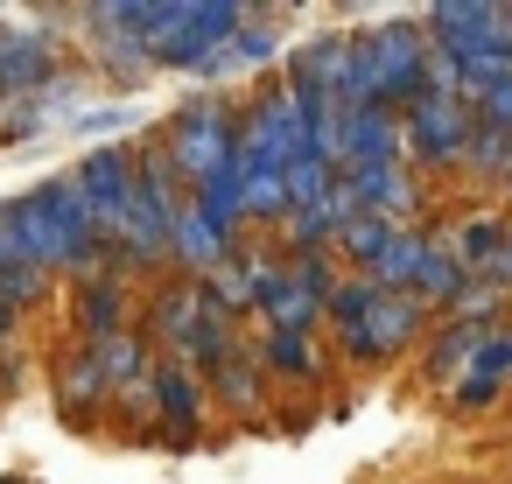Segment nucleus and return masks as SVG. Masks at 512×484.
<instances>
[{
	"instance_id": "nucleus-1",
	"label": "nucleus",
	"mask_w": 512,
	"mask_h": 484,
	"mask_svg": "<svg viewBox=\"0 0 512 484\" xmlns=\"http://www.w3.org/2000/svg\"><path fill=\"white\" fill-rule=\"evenodd\" d=\"M0 253H8V267H43L64 281L106 274V232H99L92 197L78 190L71 169H57L36 190L0 204Z\"/></svg>"
},
{
	"instance_id": "nucleus-2",
	"label": "nucleus",
	"mask_w": 512,
	"mask_h": 484,
	"mask_svg": "<svg viewBox=\"0 0 512 484\" xmlns=\"http://www.w3.org/2000/svg\"><path fill=\"white\" fill-rule=\"evenodd\" d=\"M435 85V43L421 22L407 15H386L372 29H358V64H351V85H344V113H365V106H386V113H407L421 92Z\"/></svg>"
},
{
	"instance_id": "nucleus-3",
	"label": "nucleus",
	"mask_w": 512,
	"mask_h": 484,
	"mask_svg": "<svg viewBox=\"0 0 512 484\" xmlns=\"http://www.w3.org/2000/svg\"><path fill=\"white\" fill-rule=\"evenodd\" d=\"M239 127H246V99H232V92H190V99L169 106V120H162L155 141L176 162V176L190 183V197L211 190L239 162Z\"/></svg>"
},
{
	"instance_id": "nucleus-4",
	"label": "nucleus",
	"mask_w": 512,
	"mask_h": 484,
	"mask_svg": "<svg viewBox=\"0 0 512 484\" xmlns=\"http://www.w3.org/2000/svg\"><path fill=\"white\" fill-rule=\"evenodd\" d=\"M246 15H253L246 0H148V57H155V71L204 78L232 50Z\"/></svg>"
},
{
	"instance_id": "nucleus-5",
	"label": "nucleus",
	"mask_w": 512,
	"mask_h": 484,
	"mask_svg": "<svg viewBox=\"0 0 512 484\" xmlns=\"http://www.w3.org/2000/svg\"><path fill=\"white\" fill-rule=\"evenodd\" d=\"M78 43L85 57L99 64V78H113L120 92L148 85L155 78V57H148V0H99V8H78Z\"/></svg>"
},
{
	"instance_id": "nucleus-6",
	"label": "nucleus",
	"mask_w": 512,
	"mask_h": 484,
	"mask_svg": "<svg viewBox=\"0 0 512 484\" xmlns=\"http://www.w3.org/2000/svg\"><path fill=\"white\" fill-rule=\"evenodd\" d=\"M64 57H71L64 15H36V22H22V29L0 15V106L50 92V85L64 78Z\"/></svg>"
},
{
	"instance_id": "nucleus-7",
	"label": "nucleus",
	"mask_w": 512,
	"mask_h": 484,
	"mask_svg": "<svg viewBox=\"0 0 512 484\" xmlns=\"http://www.w3.org/2000/svg\"><path fill=\"white\" fill-rule=\"evenodd\" d=\"M400 127H407V162H414V169H456V162H470L477 113H470L463 92L428 85V92L400 113Z\"/></svg>"
},
{
	"instance_id": "nucleus-8",
	"label": "nucleus",
	"mask_w": 512,
	"mask_h": 484,
	"mask_svg": "<svg viewBox=\"0 0 512 484\" xmlns=\"http://www.w3.org/2000/svg\"><path fill=\"white\" fill-rule=\"evenodd\" d=\"M71 176L92 197V218H99V232L113 246L120 225H127V211H134V190H141V141H99V148H85L71 162Z\"/></svg>"
},
{
	"instance_id": "nucleus-9",
	"label": "nucleus",
	"mask_w": 512,
	"mask_h": 484,
	"mask_svg": "<svg viewBox=\"0 0 512 484\" xmlns=\"http://www.w3.org/2000/svg\"><path fill=\"white\" fill-rule=\"evenodd\" d=\"M421 29H428V43H435V57H442L449 71L470 64V57L512 50V36H505V8H491V0H435V8L421 15Z\"/></svg>"
},
{
	"instance_id": "nucleus-10",
	"label": "nucleus",
	"mask_w": 512,
	"mask_h": 484,
	"mask_svg": "<svg viewBox=\"0 0 512 484\" xmlns=\"http://www.w3.org/2000/svg\"><path fill=\"white\" fill-rule=\"evenodd\" d=\"M211 309H218L211 281L162 274V281L148 288V302H141V337H148V344H169V358H183V351L197 344V330L211 323Z\"/></svg>"
},
{
	"instance_id": "nucleus-11",
	"label": "nucleus",
	"mask_w": 512,
	"mask_h": 484,
	"mask_svg": "<svg viewBox=\"0 0 512 484\" xmlns=\"http://www.w3.org/2000/svg\"><path fill=\"white\" fill-rule=\"evenodd\" d=\"M141 330V309H134V288L120 274H92V281H71V344H113Z\"/></svg>"
},
{
	"instance_id": "nucleus-12",
	"label": "nucleus",
	"mask_w": 512,
	"mask_h": 484,
	"mask_svg": "<svg viewBox=\"0 0 512 484\" xmlns=\"http://www.w3.org/2000/svg\"><path fill=\"white\" fill-rule=\"evenodd\" d=\"M281 288H288V253H281V246H239V253L225 260V274L211 281V295H218L239 323H246V316L260 323V309H267Z\"/></svg>"
},
{
	"instance_id": "nucleus-13",
	"label": "nucleus",
	"mask_w": 512,
	"mask_h": 484,
	"mask_svg": "<svg viewBox=\"0 0 512 484\" xmlns=\"http://www.w3.org/2000/svg\"><path fill=\"white\" fill-rule=\"evenodd\" d=\"M50 400H57V414H64L71 428H92L99 414H113V379H106V365H99L92 344H64V351H57V365H50Z\"/></svg>"
},
{
	"instance_id": "nucleus-14",
	"label": "nucleus",
	"mask_w": 512,
	"mask_h": 484,
	"mask_svg": "<svg viewBox=\"0 0 512 484\" xmlns=\"http://www.w3.org/2000/svg\"><path fill=\"white\" fill-rule=\"evenodd\" d=\"M204 407H211L204 372H190L183 358H155V428H169V449L204 442Z\"/></svg>"
},
{
	"instance_id": "nucleus-15",
	"label": "nucleus",
	"mask_w": 512,
	"mask_h": 484,
	"mask_svg": "<svg viewBox=\"0 0 512 484\" xmlns=\"http://www.w3.org/2000/svg\"><path fill=\"white\" fill-rule=\"evenodd\" d=\"M365 344H372V358L386 365V358H400L421 330H428V302L421 295H407V288H379L372 281V302H365Z\"/></svg>"
},
{
	"instance_id": "nucleus-16",
	"label": "nucleus",
	"mask_w": 512,
	"mask_h": 484,
	"mask_svg": "<svg viewBox=\"0 0 512 484\" xmlns=\"http://www.w3.org/2000/svg\"><path fill=\"white\" fill-rule=\"evenodd\" d=\"M393 162H407V127H400V113H386V106L344 113L337 169H393Z\"/></svg>"
},
{
	"instance_id": "nucleus-17",
	"label": "nucleus",
	"mask_w": 512,
	"mask_h": 484,
	"mask_svg": "<svg viewBox=\"0 0 512 484\" xmlns=\"http://www.w3.org/2000/svg\"><path fill=\"white\" fill-rule=\"evenodd\" d=\"M204 386H211V400H218L232 421H260V414H267V400H274V379H267V365H260L253 337H246V344H239V351H232Z\"/></svg>"
},
{
	"instance_id": "nucleus-18",
	"label": "nucleus",
	"mask_w": 512,
	"mask_h": 484,
	"mask_svg": "<svg viewBox=\"0 0 512 484\" xmlns=\"http://www.w3.org/2000/svg\"><path fill=\"white\" fill-rule=\"evenodd\" d=\"M491 337H498L491 323L449 316V323L435 330V344H428V372H435V379H449V386H463V379H470V365L484 358V344H491Z\"/></svg>"
},
{
	"instance_id": "nucleus-19",
	"label": "nucleus",
	"mask_w": 512,
	"mask_h": 484,
	"mask_svg": "<svg viewBox=\"0 0 512 484\" xmlns=\"http://www.w3.org/2000/svg\"><path fill=\"white\" fill-rule=\"evenodd\" d=\"M253 351H260V365H267V379H274V386H316V379H323V351H316V337L260 330V337H253Z\"/></svg>"
},
{
	"instance_id": "nucleus-20",
	"label": "nucleus",
	"mask_w": 512,
	"mask_h": 484,
	"mask_svg": "<svg viewBox=\"0 0 512 484\" xmlns=\"http://www.w3.org/2000/svg\"><path fill=\"white\" fill-rule=\"evenodd\" d=\"M260 330H281V337H316V330H330V302L288 274V288L260 309Z\"/></svg>"
},
{
	"instance_id": "nucleus-21",
	"label": "nucleus",
	"mask_w": 512,
	"mask_h": 484,
	"mask_svg": "<svg viewBox=\"0 0 512 484\" xmlns=\"http://www.w3.org/2000/svg\"><path fill=\"white\" fill-rule=\"evenodd\" d=\"M239 204H246V225H267V232H281V218L295 211L288 204V169H267V162H239Z\"/></svg>"
},
{
	"instance_id": "nucleus-22",
	"label": "nucleus",
	"mask_w": 512,
	"mask_h": 484,
	"mask_svg": "<svg viewBox=\"0 0 512 484\" xmlns=\"http://www.w3.org/2000/svg\"><path fill=\"white\" fill-rule=\"evenodd\" d=\"M400 232H407V225H386V218H351V225H344V239H337V260H344L351 274H365V281H372V274H379V260L393 253V239H400Z\"/></svg>"
},
{
	"instance_id": "nucleus-23",
	"label": "nucleus",
	"mask_w": 512,
	"mask_h": 484,
	"mask_svg": "<svg viewBox=\"0 0 512 484\" xmlns=\"http://www.w3.org/2000/svg\"><path fill=\"white\" fill-rule=\"evenodd\" d=\"M99 365H106V379H113V393H120V386H141V379L155 372V344H148L141 330H127V337H113V344H99Z\"/></svg>"
},
{
	"instance_id": "nucleus-24",
	"label": "nucleus",
	"mask_w": 512,
	"mask_h": 484,
	"mask_svg": "<svg viewBox=\"0 0 512 484\" xmlns=\"http://www.w3.org/2000/svg\"><path fill=\"white\" fill-rule=\"evenodd\" d=\"M428 246H435V239L407 225V232L393 239V253L379 260V274H372V281H379V288H407V295H414V274H421V260H428Z\"/></svg>"
},
{
	"instance_id": "nucleus-25",
	"label": "nucleus",
	"mask_w": 512,
	"mask_h": 484,
	"mask_svg": "<svg viewBox=\"0 0 512 484\" xmlns=\"http://www.w3.org/2000/svg\"><path fill=\"white\" fill-rule=\"evenodd\" d=\"M50 281L57 274H43V267H0V302H8L15 316H29V309H43Z\"/></svg>"
},
{
	"instance_id": "nucleus-26",
	"label": "nucleus",
	"mask_w": 512,
	"mask_h": 484,
	"mask_svg": "<svg viewBox=\"0 0 512 484\" xmlns=\"http://www.w3.org/2000/svg\"><path fill=\"white\" fill-rule=\"evenodd\" d=\"M470 169H477V176H505V169H512V134H498V127L477 120V134H470Z\"/></svg>"
},
{
	"instance_id": "nucleus-27",
	"label": "nucleus",
	"mask_w": 512,
	"mask_h": 484,
	"mask_svg": "<svg viewBox=\"0 0 512 484\" xmlns=\"http://www.w3.org/2000/svg\"><path fill=\"white\" fill-rule=\"evenodd\" d=\"M470 113H477L484 127L512 134V78H505V85H491V92H470Z\"/></svg>"
},
{
	"instance_id": "nucleus-28",
	"label": "nucleus",
	"mask_w": 512,
	"mask_h": 484,
	"mask_svg": "<svg viewBox=\"0 0 512 484\" xmlns=\"http://www.w3.org/2000/svg\"><path fill=\"white\" fill-rule=\"evenodd\" d=\"M120 127H134L127 106H85V113L71 120V134H120Z\"/></svg>"
},
{
	"instance_id": "nucleus-29",
	"label": "nucleus",
	"mask_w": 512,
	"mask_h": 484,
	"mask_svg": "<svg viewBox=\"0 0 512 484\" xmlns=\"http://www.w3.org/2000/svg\"><path fill=\"white\" fill-rule=\"evenodd\" d=\"M498 386H505V379H491V372H470V379L456 386V400H463V407H484V400H498Z\"/></svg>"
},
{
	"instance_id": "nucleus-30",
	"label": "nucleus",
	"mask_w": 512,
	"mask_h": 484,
	"mask_svg": "<svg viewBox=\"0 0 512 484\" xmlns=\"http://www.w3.org/2000/svg\"><path fill=\"white\" fill-rule=\"evenodd\" d=\"M15 337H22V316H15L8 302H0V344H15Z\"/></svg>"
},
{
	"instance_id": "nucleus-31",
	"label": "nucleus",
	"mask_w": 512,
	"mask_h": 484,
	"mask_svg": "<svg viewBox=\"0 0 512 484\" xmlns=\"http://www.w3.org/2000/svg\"><path fill=\"white\" fill-rule=\"evenodd\" d=\"M0 484H36V477H22V470H0Z\"/></svg>"
},
{
	"instance_id": "nucleus-32",
	"label": "nucleus",
	"mask_w": 512,
	"mask_h": 484,
	"mask_svg": "<svg viewBox=\"0 0 512 484\" xmlns=\"http://www.w3.org/2000/svg\"><path fill=\"white\" fill-rule=\"evenodd\" d=\"M0 267H8V253H0Z\"/></svg>"
}]
</instances>
